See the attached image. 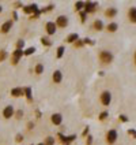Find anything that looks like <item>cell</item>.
<instances>
[{"label": "cell", "mask_w": 136, "mask_h": 145, "mask_svg": "<svg viewBox=\"0 0 136 145\" xmlns=\"http://www.w3.org/2000/svg\"><path fill=\"white\" fill-rule=\"evenodd\" d=\"M117 138H118V134H117V132L114 130V129H112V130H109V132L106 133V142H108L109 145L114 144V142L117 141Z\"/></svg>", "instance_id": "cell-1"}, {"label": "cell", "mask_w": 136, "mask_h": 145, "mask_svg": "<svg viewBox=\"0 0 136 145\" xmlns=\"http://www.w3.org/2000/svg\"><path fill=\"white\" fill-rule=\"evenodd\" d=\"M99 60L102 63H110L113 60V55H112L109 51H101L99 52Z\"/></svg>", "instance_id": "cell-2"}, {"label": "cell", "mask_w": 136, "mask_h": 145, "mask_svg": "<svg viewBox=\"0 0 136 145\" xmlns=\"http://www.w3.org/2000/svg\"><path fill=\"white\" fill-rule=\"evenodd\" d=\"M110 101H112V93L109 92V90H105V92H102L101 93V103L103 104V106H109L110 104Z\"/></svg>", "instance_id": "cell-3"}, {"label": "cell", "mask_w": 136, "mask_h": 145, "mask_svg": "<svg viewBox=\"0 0 136 145\" xmlns=\"http://www.w3.org/2000/svg\"><path fill=\"white\" fill-rule=\"evenodd\" d=\"M23 55H25V51H23V49H15L14 53H12V56H11V62H12V64H17Z\"/></svg>", "instance_id": "cell-4"}, {"label": "cell", "mask_w": 136, "mask_h": 145, "mask_svg": "<svg viewBox=\"0 0 136 145\" xmlns=\"http://www.w3.org/2000/svg\"><path fill=\"white\" fill-rule=\"evenodd\" d=\"M56 25L60 26V28H66L68 25V18L66 15H60V17H57V19H56Z\"/></svg>", "instance_id": "cell-5"}, {"label": "cell", "mask_w": 136, "mask_h": 145, "mask_svg": "<svg viewBox=\"0 0 136 145\" xmlns=\"http://www.w3.org/2000/svg\"><path fill=\"white\" fill-rule=\"evenodd\" d=\"M56 28H57V25H56L54 22H48L46 25H45L46 33L49 34V36H52V34H54V33H56Z\"/></svg>", "instance_id": "cell-6"}, {"label": "cell", "mask_w": 136, "mask_h": 145, "mask_svg": "<svg viewBox=\"0 0 136 145\" xmlns=\"http://www.w3.org/2000/svg\"><path fill=\"white\" fill-rule=\"evenodd\" d=\"M14 115H15L14 107H12V106H7V107L4 108V111H3V116H4L6 119H10V118L14 116Z\"/></svg>", "instance_id": "cell-7"}, {"label": "cell", "mask_w": 136, "mask_h": 145, "mask_svg": "<svg viewBox=\"0 0 136 145\" xmlns=\"http://www.w3.org/2000/svg\"><path fill=\"white\" fill-rule=\"evenodd\" d=\"M97 3H94V2H87V3H84V11L89 14V12H94L95 11V8H97Z\"/></svg>", "instance_id": "cell-8"}, {"label": "cell", "mask_w": 136, "mask_h": 145, "mask_svg": "<svg viewBox=\"0 0 136 145\" xmlns=\"http://www.w3.org/2000/svg\"><path fill=\"white\" fill-rule=\"evenodd\" d=\"M52 79H53V82H54V84H60V82H61V79H63L61 71L56 70V71L53 72V75H52Z\"/></svg>", "instance_id": "cell-9"}, {"label": "cell", "mask_w": 136, "mask_h": 145, "mask_svg": "<svg viewBox=\"0 0 136 145\" xmlns=\"http://www.w3.org/2000/svg\"><path fill=\"white\" fill-rule=\"evenodd\" d=\"M128 18L132 23H136V7H131L128 11Z\"/></svg>", "instance_id": "cell-10"}, {"label": "cell", "mask_w": 136, "mask_h": 145, "mask_svg": "<svg viewBox=\"0 0 136 145\" xmlns=\"http://www.w3.org/2000/svg\"><path fill=\"white\" fill-rule=\"evenodd\" d=\"M11 28H12V21H7V22L3 23L0 29H2V33H8Z\"/></svg>", "instance_id": "cell-11"}, {"label": "cell", "mask_w": 136, "mask_h": 145, "mask_svg": "<svg viewBox=\"0 0 136 145\" xmlns=\"http://www.w3.org/2000/svg\"><path fill=\"white\" fill-rule=\"evenodd\" d=\"M51 119H52V123H53V125H61V122H63L61 114H53Z\"/></svg>", "instance_id": "cell-12"}, {"label": "cell", "mask_w": 136, "mask_h": 145, "mask_svg": "<svg viewBox=\"0 0 136 145\" xmlns=\"http://www.w3.org/2000/svg\"><path fill=\"white\" fill-rule=\"evenodd\" d=\"M105 15L108 18H114L117 15V8H114V7H109V8L105 11Z\"/></svg>", "instance_id": "cell-13"}, {"label": "cell", "mask_w": 136, "mask_h": 145, "mask_svg": "<svg viewBox=\"0 0 136 145\" xmlns=\"http://www.w3.org/2000/svg\"><path fill=\"white\" fill-rule=\"evenodd\" d=\"M78 40H79V34H78V33H71V34L67 37V43H71V44L74 43V44H75Z\"/></svg>", "instance_id": "cell-14"}, {"label": "cell", "mask_w": 136, "mask_h": 145, "mask_svg": "<svg viewBox=\"0 0 136 145\" xmlns=\"http://www.w3.org/2000/svg\"><path fill=\"white\" fill-rule=\"evenodd\" d=\"M11 94L14 96V97H19V96L25 94V92H23L22 88H14V89L11 90Z\"/></svg>", "instance_id": "cell-15"}, {"label": "cell", "mask_w": 136, "mask_h": 145, "mask_svg": "<svg viewBox=\"0 0 136 145\" xmlns=\"http://www.w3.org/2000/svg\"><path fill=\"white\" fill-rule=\"evenodd\" d=\"M23 92H25V96L27 97V100H29V101L33 100V94H31V88H30V86L23 88Z\"/></svg>", "instance_id": "cell-16"}, {"label": "cell", "mask_w": 136, "mask_h": 145, "mask_svg": "<svg viewBox=\"0 0 136 145\" xmlns=\"http://www.w3.org/2000/svg\"><path fill=\"white\" fill-rule=\"evenodd\" d=\"M94 29L95 30H102L103 29V22L101 21V19H97V21H94Z\"/></svg>", "instance_id": "cell-17"}, {"label": "cell", "mask_w": 136, "mask_h": 145, "mask_svg": "<svg viewBox=\"0 0 136 145\" xmlns=\"http://www.w3.org/2000/svg\"><path fill=\"white\" fill-rule=\"evenodd\" d=\"M109 31H112V33H114V31L118 29V25H117V23L116 22H112V23H109V25H108V28H106Z\"/></svg>", "instance_id": "cell-18"}, {"label": "cell", "mask_w": 136, "mask_h": 145, "mask_svg": "<svg viewBox=\"0 0 136 145\" xmlns=\"http://www.w3.org/2000/svg\"><path fill=\"white\" fill-rule=\"evenodd\" d=\"M41 43H42V45H45V47H51V45H52V40H51L49 37H42V38H41Z\"/></svg>", "instance_id": "cell-19"}, {"label": "cell", "mask_w": 136, "mask_h": 145, "mask_svg": "<svg viewBox=\"0 0 136 145\" xmlns=\"http://www.w3.org/2000/svg\"><path fill=\"white\" fill-rule=\"evenodd\" d=\"M42 72H44V64L38 63L36 66V74H42Z\"/></svg>", "instance_id": "cell-20"}, {"label": "cell", "mask_w": 136, "mask_h": 145, "mask_svg": "<svg viewBox=\"0 0 136 145\" xmlns=\"http://www.w3.org/2000/svg\"><path fill=\"white\" fill-rule=\"evenodd\" d=\"M82 8H84V3L83 2H76L75 3V10L76 11H82Z\"/></svg>", "instance_id": "cell-21"}, {"label": "cell", "mask_w": 136, "mask_h": 145, "mask_svg": "<svg viewBox=\"0 0 136 145\" xmlns=\"http://www.w3.org/2000/svg\"><path fill=\"white\" fill-rule=\"evenodd\" d=\"M64 51H66V48H64V47H59V48H57V58H59V59L63 58Z\"/></svg>", "instance_id": "cell-22"}, {"label": "cell", "mask_w": 136, "mask_h": 145, "mask_svg": "<svg viewBox=\"0 0 136 145\" xmlns=\"http://www.w3.org/2000/svg\"><path fill=\"white\" fill-rule=\"evenodd\" d=\"M45 145H54V138L53 137H46V140L44 142Z\"/></svg>", "instance_id": "cell-23"}, {"label": "cell", "mask_w": 136, "mask_h": 145, "mask_svg": "<svg viewBox=\"0 0 136 145\" xmlns=\"http://www.w3.org/2000/svg\"><path fill=\"white\" fill-rule=\"evenodd\" d=\"M34 52H36V48H34V47H30V48H27V49L25 51V55L29 56V55H33Z\"/></svg>", "instance_id": "cell-24"}, {"label": "cell", "mask_w": 136, "mask_h": 145, "mask_svg": "<svg viewBox=\"0 0 136 145\" xmlns=\"http://www.w3.org/2000/svg\"><path fill=\"white\" fill-rule=\"evenodd\" d=\"M23 47H25V41H23V40H18L17 41V49H23Z\"/></svg>", "instance_id": "cell-25"}, {"label": "cell", "mask_w": 136, "mask_h": 145, "mask_svg": "<svg viewBox=\"0 0 136 145\" xmlns=\"http://www.w3.org/2000/svg\"><path fill=\"white\" fill-rule=\"evenodd\" d=\"M6 58H7V52L6 51H0V62L6 60Z\"/></svg>", "instance_id": "cell-26"}, {"label": "cell", "mask_w": 136, "mask_h": 145, "mask_svg": "<svg viewBox=\"0 0 136 145\" xmlns=\"http://www.w3.org/2000/svg\"><path fill=\"white\" fill-rule=\"evenodd\" d=\"M23 12H26V14L33 12V10H31V6H25V7H23Z\"/></svg>", "instance_id": "cell-27"}, {"label": "cell", "mask_w": 136, "mask_h": 145, "mask_svg": "<svg viewBox=\"0 0 136 145\" xmlns=\"http://www.w3.org/2000/svg\"><path fill=\"white\" fill-rule=\"evenodd\" d=\"M108 115H109L108 112H106V111H103V112H101V114H99V119H101V120H105V119L108 118Z\"/></svg>", "instance_id": "cell-28"}, {"label": "cell", "mask_w": 136, "mask_h": 145, "mask_svg": "<svg viewBox=\"0 0 136 145\" xmlns=\"http://www.w3.org/2000/svg\"><path fill=\"white\" fill-rule=\"evenodd\" d=\"M15 116H17L18 119H21V118L23 116V111H22V110H18L17 112H15Z\"/></svg>", "instance_id": "cell-29"}, {"label": "cell", "mask_w": 136, "mask_h": 145, "mask_svg": "<svg viewBox=\"0 0 136 145\" xmlns=\"http://www.w3.org/2000/svg\"><path fill=\"white\" fill-rule=\"evenodd\" d=\"M83 43L84 44H90V45H94V41H93V40H90V38H83Z\"/></svg>", "instance_id": "cell-30"}, {"label": "cell", "mask_w": 136, "mask_h": 145, "mask_svg": "<svg viewBox=\"0 0 136 145\" xmlns=\"http://www.w3.org/2000/svg\"><path fill=\"white\" fill-rule=\"evenodd\" d=\"M83 44H84V43H83V40H78V41H76L74 45L78 47V48H80V47H83Z\"/></svg>", "instance_id": "cell-31"}, {"label": "cell", "mask_w": 136, "mask_h": 145, "mask_svg": "<svg viewBox=\"0 0 136 145\" xmlns=\"http://www.w3.org/2000/svg\"><path fill=\"white\" fill-rule=\"evenodd\" d=\"M86 17H87V12L86 11H80V19H82V22L86 21Z\"/></svg>", "instance_id": "cell-32"}, {"label": "cell", "mask_w": 136, "mask_h": 145, "mask_svg": "<svg viewBox=\"0 0 136 145\" xmlns=\"http://www.w3.org/2000/svg\"><path fill=\"white\" fill-rule=\"evenodd\" d=\"M15 141H17V142H22V141H23V135H22V134H17V137H15Z\"/></svg>", "instance_id": "cell-33"}, {"label": "cell", "mask_w": 136, "mask_h": 145, "mask_svg": "<svg viewBox=\"0 0 136 145\" xmlns=\"http://www.w3.org/2000/svg\"><path fill=\"white\" fill-rule=\"evenodd\" d=\"M128 134L132 135L133 138H136V130H133V129H129V130H128Z\"/></svg>", "instance_id": "cell-34"}, {"label": "cell", "mask_w": 136, "mask_h": 145, "mask_svg": "<svg viewBox=\"0 0 136 145\" xmlns=\"http://www.w3.org/2000/svg\"><path fill=\"white\" fill-rule=\"evenodd\" d=\"M59 137H60V140H61L64 144H67V137H66V135L61 134V133H59Z\"/></svg>", "instance_id": "cell-35"}, {"label": "cell", "mask_w": 136, "mask_h": 145, "mask_svg": "<svg viewBox=\"0 0 136 145\" xmlns=\"http://www.w3.org/2000/svg\"><path fill=\"white\" fill-rule=\"evenodd\" d=\"M89 132H90V127H84V130H83L82 135H83V137H86V135H89Z\"/></svg>", "instance_id": "cell-36"}, {"label": "cell", "mask_w": 136, "mask_h": 145, "mask_svg": "<svg viewBox=\"0 0 136 145\" xmlns=\"http://www.w3.org/2000/svg\"><path fill=\"white\" fill-rule=\"evenodd\" d=\"M86 142H87V145H91L93 144V137L91 135H87V141Z\"/></svg>", "instance_id": "cell-37"}, {"label": "cell", "mask_w": 136, "mask_h": 145, "mask_svg": "<svg viewBox=\"0 0 136 145\" xmlns=\"http://www.w3.org/2000/svg\"><path fill=\"white\" fill-rule=\"evenodd\" d=\"M120 120H121V122H128V118L125 115H120Z\"/></svg>", "instance_id": "cell-38"}, {"label": "cell", "mask_w": 136, "mask_h": 145, "mask_svg": "<svg viewBox=\"0 0 136 145\" xmlns=\"http://www.w3.org/2000/svg\"><path fill=\"white\" fill-rule=\"evenodd\" d=\"M33 127H34V123H33V122H29V123H27V129H29V130H31Z\"/></svg>", "instance_id": "cell-39"}, {"label": "cell", "mask_w": 136, "mask_h": 145, "mask_svg": "<svg viewBox=\"0 0 136 145\" xmlns=\"http://www.w3.org/2000/svg\"><path fill=\"white\" fill-rule=\"evenodd\" d=\"M53 7H54L53 4H49V6H48V7H46L45 10H46V11H51V10H53Z\"/></svg>", "instance_id": "cell-40"}, {"label": "cell", "mask_w": 136, "mask_h": 145, "mask_svg": "<svg viewBox=\"0 0 136 145\" xmlns=\"http://www.w3.org/2000/svg\"><path fill=\"white\" fill-rule=\"evenodd\" d=\"M12 17H14V21H17V19H18V14H17V11H14V12H12Z\"/></svg>", "instance_id": "cell-41"}, {"label": "cell", "mask_w": 136, "mask_h": 145, "mask_svg": "<svg viewBox=\"0 0 136 145\" xmlns=\"http://www.w3.org/2000/svg\"><path fill=\"white\" fill-rule=\"evenodd\" d=\"M135 62H136V53H135Z\"/></svg>", "instance_id": "cell-42"}, {"label": "cell", "mask_w": 136, "mask_h": 145, "mask_svg": "<svg viewBox=\"0 0 136 145\" xmlns=\"http://www.w3.org/2000/svg\"><path fill=\"white\" fill-rule=\"evenodd\" d=\"M2 10H3V8H2V7H0V12H2Z\"/></svg>", "instance_id": "cell-43"}, {"label": "cell", "mask_w": 136, "mask_h": 145, "mask_svg": "<svg viewBox=\"0 0 136 145\" xmlns=\"http://www.w3.org/2000/svg\"><path fill=\"white\" fill-rule=\"evenodd\" d=\"M38 145H45V144H38Z\"/></svg>", "instance_id": "cell-44"}]
</instances>
